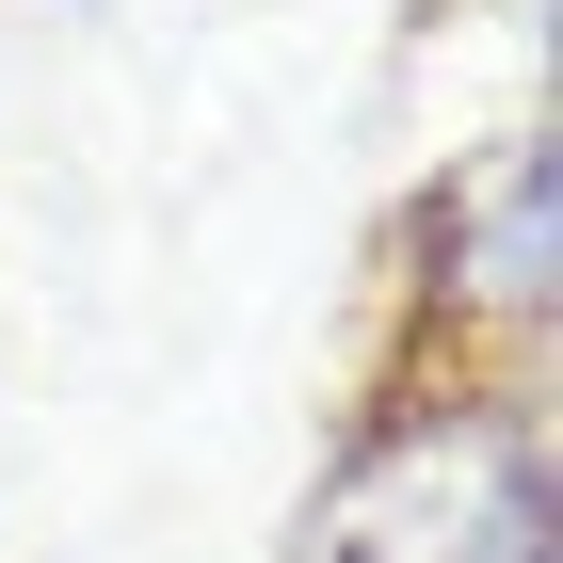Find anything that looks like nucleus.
I'll use <instances>...</instances> for the list:
<instances>
[{"instance_id": "obj_1", "label": "nucleus", "mask_w": 563, "mask_h": 563, "mask_svg": "<svg viewBox=\"0 0 563 563\" xmlns=\"http://www.w3.org/2000/svg\"><path fill=\"white\" fill-rule=\"evenodd\" d=\"M548 402L483 387L467 354L434 387H371L339 467L306 499V563H548Z\"/></svg>"}, {"instance_id": "obj_3", "label": "nucleus", "mask_w": 563, "mask_h": 563, "mask_svg": "<svg viewBox=\"0 0 563 563\" xmlns=\"http://www.w3.org/2000/svg\"><path fill=\"white\" fill-rule=\"evenodd\" d=\"M65 16H97V0H65Z\"/></svg>"}, {"instance_id": "obj_2", "label": "nucleus", "mask_w": 563, "mask_h": 563, "mask_svg": "<svg viewBox=\"0 0 563 563\" xmlns=\"http://www.w3.org/2000/svg\"><path fill=\"white\" fill-rule=\"evenodd\" d=\"M548 274H563V194L548 130H499L419 194V322L451 354L467 339H548Z\"/></svg>"}]
</instances>
